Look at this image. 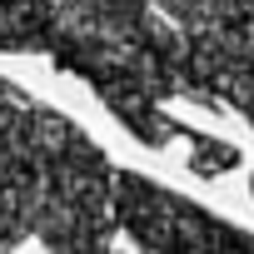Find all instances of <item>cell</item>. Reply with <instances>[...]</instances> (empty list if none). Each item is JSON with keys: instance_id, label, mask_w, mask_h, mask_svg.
Returning a JSON list of instances; mask_svg holds the SVG:
<instances>
[{"instance_id": "obj_1", "label": "cell", "mask_w": 254, "mask_h": 254, "mask_svg": "<svg viewBox=\"0 0 254 254\" xmlns=\"http://www.w3.org/2000/svg\"><path fill=\"white\" fill-rule=\"evenodd\" d=\"M55 15L50 0H0V50L5 55H50Z\"/></svg>"}, {"instance_id": "obj_2", "label": "cell", "mask_w": 254, "mask_h": 254, "mask_svg": "<svg viewBox=\"0 0 254 254\" xmlns=\"http://www.w3.org/2000/svg\"><path fill=\"white\" fill-rule=\"evenodd\" d=\"M180 140H190V170L194 175H224V170H234L239 165V150L234 145H224V140H209V135H199V130H185Z\"/></svg>"}, {"instance_id": "obj_3", "label": "cell", "mask_w": 254, "mask_h": 254, "mask_svg": "<svg viewBox=\"0 0 254 254\" xmlns=\"http://www.w3.org/2000/svg\"><path fill=\"white\" fill-rule=\"evenodd\" d=\"M20 95H25V90H20L15 80H5V75H0V110H5V105H15Z\"/></svg>"}]
</instances>
